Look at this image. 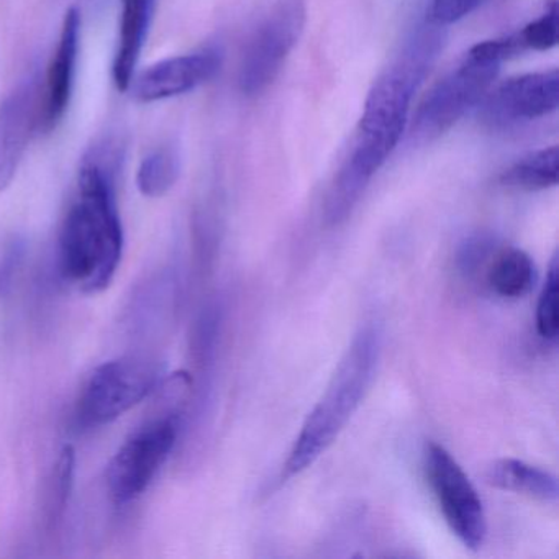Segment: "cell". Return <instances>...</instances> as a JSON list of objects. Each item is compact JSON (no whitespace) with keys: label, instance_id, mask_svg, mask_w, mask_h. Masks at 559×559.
Here are the masks:
<instances>
[{"label":"cell","instance_id":"18","mask_svg":"<svg viewBox=\"0 0 559 559\" xmlns=\"http://www.w3.org/2000/svg\"><path fill=\"white\" fill-rule=\"evenodd\" d=\"M74 467H76V451L71 444H67L55 464L50 489H48L47 515L50 525H55L67 509L68 499L73 490Z\"/></svg>","mask_w":559,"mask_h":559},{"label":"cell","instance_id":"5","mask_svg":"<svg viewBox=\"0 0 559 559\" xmlns=\"http://www.w3.org/2000/svg\"><path fill=\"white\" fill-rule=\"evenodd\" d=\"M500 64L467 53L466 60L425 96L412 123V140L430 143L453 129L479 106L499 73Z\"/></svg>","mask_w":559,"mask_h":559},{"label":"cell","instance_id":"2","mask_svg":"<svg viewBox=\"0 0 559 559\" xmlns=\"http://www.w3.org/2000/svg\"><path fill=\"white\" fill-rule=\"evenodd\" d=\"M122 251L123 228L117 209L114 168L94 155L81 168L80 198L61 227V274L83 293H100L112 283Z\"/></svg>","mask_w":559,"mask_h":559},{"label":"cell","instance_id":"13","mask_svg":"<svg viewBox=\"0 0 559 559\" xmlns=\"http://www.w3.org/2000/svg\"><path fill=\"white\" fill-rule=\"evenodd\" d=\"M155 4L156 0H123L119 48L114 63V80L120 91L129 90L132 84L133 73L152 24Z\"/></svg>","mask_w":559,"mask_h":559},{"label":"cell","instance_id":"19","mask_svg":"<svg viewBox=\"0 0 559 559\" xmlns=\"http://www.w3.org/2000/svg\"><path fill=\"white\" fill-rule=\"evenodd\" d=\"M558 257L552 258L549 264L548 274H546L545 284H543L542 294H539L538 306H536V332L545 342H558Z\"/></svg>","mask_w":559,"mask_h":559},{"label":"cell","instance_id":"4","mask_svg":"<svg viewBox=\"0 0 559 559\" xmlns=\"http://www.w3.org/2000/svg\"><path fill=\"white\" fill-rule=\"evenodd\" d=\"M306 24V0H273L267 5L241 57L238 83L245 96H258L274 83Z\"/></svg>","mask_w":559,"mask_h":559},{"label":"cell","instance_id":"21","mask_svg":"<svg viewBox=\"0 0 559 559\" xmlns=\"http://www.w3.org/2000/svg\"><path fill=\"white\" fill-rule=\"evenodd\" d=\"M25 241L21 237H12L0 250V297L8 296L14 286L15 276L24 263Z\"/></svg>","mask_w":559,"mask_h":559},{"label":"cell","instance_id":"15","mask_svg":"<svg viewBox=\"0 0 559 559\" xmlns=\"http://www.w3.org/2000/svg\"><path fill=\"white\" fill-rule=\"evenodd\" d=\"M486 283L502 299H522L535 286V263L520 248H503L490 258L486 266Z\"/></svg>","mask_w":559,"mask_h":559},{"label":"cell","instance_id":"17","mask_svg":"<svg viewBox=\"0 0 559 559\" xmlns=\"http://www.w3.org/2000/svg\"><path fill=\"white\" fill-rule=\"evenodd\" d=\"M181 173V159L171 146L150 153L139 168L136 186L146 198H162L171 191Z\"/></svg>","mask_w":559,"mask_h":559},{"label":"cell","instance_id":"6","mask_svg":"<svg viewBox=\"0 0 559 559\" xmlns=\"http://www.w3.org/2000/svg\"><path fill=\"white\" fill-rule=\"evenodd\" d=\"M159 372L142 358L104 362L87 379L76 405L80 427H103L122 417L158 385Z\"/></svg>","mask_w":559,"mask_h":559},{"label":"cell","instance_id":"20","mask_svg":"<svg viewBox=\"0 0 559 559\" xmlns=\"http://www.w3.org/2000/svg\"><path fill=\"white\" fill-rule=\"evenodd\" d=\"M558 2L551 0L536 21L530 22L519 32L523 50L546 51L555 48L558 45Z\"/></svg>","mask_w":559,"mask_h":559},{"label":"cell","instance_id":"9","mask_svg":"<svg viewBox=\"0 0 559 559\" xmlns=\"http://www.w3.org/2000/svg\"><path fill=\"white\" fill-rule=\"evenodd\" d=\"M480 103V120L492 129L542 119L558 110V70L512 78L486 94Z\"/></svg>","mask_w":559,"mask_h":559},{"label":"cell","instance_id":"10","mask_svg":"<svg viewBox=\"0 0 559 559\" xmlns=\"http://www.w3.org/2000/svg\"><path fill=\"white\" fill-rule=\"evenodd\" d=\"M41 94L34 81L0 103V192L14 181L32 135L38 132Z\"/></svg>","mask_w":559,"mask_h":559},{"label":"cell","instance_id":"22","mask_svg":"<svg viewBox=\"0 0 559 559\" xmlns=\"http://www.w3.org/2000/svg\"><path fill=\"white\" fill-rule=\"evenodd\" d=\"M493 254L492 241L484 237L471 238L461 248L460 257H457V266L464 276H473L479 273L480 267L489 264Z\"/></svg>","mask_w":559,"mask_h":559},{"label":"cell","instance_id":"16","mask_svg":"<svg viewBox=\"0 0 559 559\" xmlns=\"http://www.w3.org/2000/svg\"><path fill=\"white\" fill-rule=\"evenodd\" d=\"M558 146L539 150L503 173L500 182L522 191H543L558 185Z\"/></svg>","mask_w":559,"mask_h":559},{"label":"cell","instance_id":"11","mask_svg":"<svg viewBox=\"0 0 559 559\" xmlns=\"http://www.w3.org/2000/svg\"><path fill=\"white\" fill-rule=\"evenodd\" d=\"M221 64V55L214 50L169 58L146 70L136 80L133 94L142 103L181 96L212 80Z\"/></svg>","mask_w":559,"mask_h":559},{"label":"cell","instance_id":"8","mask_svg":"<svg viewBox=\"0 0 559 559\" xmlns=\"http://www.w3.org/2000/svg\"><path fill=\"white\" fill-rule=\"evenodd\" d=\"M176 417L146 425L123 443L107 466V484L117 503H127L145 492L178 440Z\"/></svg>","mask_w":559,"mask_h":559},{"label":"cell","instance_id":"7","mask_svg":"<svg viewBox=\"0 0 559 559\" xmlns=\"http://www.w3.org/2000/svg\"><path fill=\"white\" fill-rule=\"evenodd\" d=\"M424 466L444 522L467 549L477 551L486 539L487 519L476 487L441 444H428Z\"/></svg>","mask_w":559,"mask_h":559},{"label":"cell","instance_id":"14","mask_svg":"<svg viewBox=\"0 0 559 559\" xmlns=\"http://www.w3.org/2000/svg\"><path fill=\"white\" fill-rule=\"evenodd\" d=\"M486 480L496 489L522 493L542 502H556L559 496L558 477L555 474L513 457L493 461L487 467Z\"/></svg>","mask_w":559,"mask_h":559},{"label":"cell","instance_id":"23","mask_svg":"<svg viewBox=\"0 0 559 559\" xmlns=\"http://www.w3.org/2000/svg\"><path fill=\"white\" fill-rule=\"evenodd\" d=\"M483 2L484 0H431V22L440 27L456 24L461 19L473 14Z\"/></svg>","mask_w":559,"mask_h":559},{"label":"cell","instance_id":"3","mask_svg":"<svg viewBox=\"0 0 559 559\" xmlns=\"http://www.w3.org/2000/svg\"><path fill=\"white\" fill-rule=\"evenodd\" d=\"M379 356V330L374 325L359 330L338 362L322 399L304 421L284 464V476H297L309 469L332 447L365 401L378 369Z\"/></svg>","mask_w":559,"mask_h":559},{"label":"cell","instance_id":"1","mask_svg":"<svg viewBox=\"0 0 559 559\" xmlns=\"http://www.w3.org/2000/svg\"><path fill=\"white\" fill-rule=\"evenodd\" d=\"M441 47L433 28L418 32L405 47L397 63L385 71L366 97L353 148L333 179L326 198V221H346L376 173L382 168L407 126L415 90L424 80Z\"/></svg>","mask_w":559,"mask_h":559},{"label":"cell","instance_id":"12","mask_svg":"<svg viewBox=\"0 0 559 559\" xmlns=\"http://www.w3.org/2000/svg\"><path fill=\"white\" fill-rule=\"evenodd\" d=\"M80 12L70 9L64 15L60 44L48 68L47 83L40 100L38 132H51L67 114L73 93L74 71L80 50Z\"/></svg>","mask_w":559,"mask_h":559}]
</instances>
